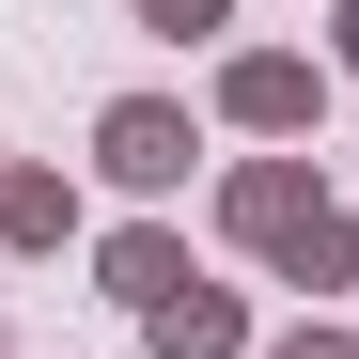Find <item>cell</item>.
I'll return each mask as SVG.
<instances>
[{
  "label": "cell",
  "instance_id": "obj_1",
  "mask_svg": "<svg viewBox=\"0 0 359 359\" xmlns=\"http://www.w3.org/2000/svg\"><path fill=\"white\" fill-rule=\"evenodd\" d=\"M188 156H203L188 94H109V109H94V188H126V203H172V188H188Z\"/></svg>",
  "mask_w": 359,
  "mask_h": 359
},
{
  "label": "cell",
  "instance_id": "obj_2",
  "mask_svg": "<svg viewBox=\"0 0 359 359\" xmlns=\"http://www.w3.org/2000/svg\"><path fill=\"white\" fill-rule=\"evenodd\" d=\"M219 126L234 141H313L328 126V63L313 47H219Z\"/></svg>",
  "mask_w": 359,
  "mask_h": 359
},
{
  "label": "cell",
  "instance_id": "obj_3",
  "mask_svg": "<svg viewBox=\"0 0 359 359\" xmlns=\"http://www.w3.org/2000/svg\"><path fill=\"white\" fill-rule=\"evenodd\" d=\"M313 203H328V188H313V156H297V141H266V156L219 172V234H234V250H266V266L297 250V219H313Z\"/></svg>",
  "mask_w": 359,
  "mask_h": 359
},
{
  "label": "cell",
  "instance_id": "obj_4",
  "mask_svg": "<svg viewBox=\"0 0 359 359\" xmlns=\"http://www.w3.org/2000/svg\"><path fill=\"white\" fill-rule=\"evenodd\" d=\"M141 344H156V359H250L266 328H250V297H234V281H188V297H156V313H141Z\"/></svg>",
  "mask_w": 359,
  "mask_h": 359
},
{
  "label": "cell",
  "instance_id": "obj_5",
  "mask_svg": "<svg viewBox=\"0 0 359 359\" xmlns=\"http://www.w3.org/2000/svg\"><path fill=\"white\" fill-rule=\"evenodd\" d=\"M94 281L126 297V313H156V297H188L203 266H188V234H172V219H126V234H94Z\"/></svg>",
  "mask_w": 359,
  "mask_h": 359
},
{
  "label": "cell",
  "instance_id": "obj_6",
  "mask_svg": "<svg viewBox=\"0 0 359 359\" xmlns=\"http://www.w3.org/2000/svg\"><path fill=\"white\" fill-rule=\"evenodd\" d=\"M0 250H79V172L0 156Z\"/></svg>",
  "mask_w": 359,
  "mask_h": 359
},
{
  "label": "cell",
  "instance_id": "obj_7",
  "mask_svg": "<svg viewBox=\"0 0 359 359\" xmlns=\"http://www.w3.org/2000/svg\"><path fill=\"white\" fill-rule=\"evenodd\" d=\"M281 281H297V297H344V281H359V219L313 203V219H297V250H281Z\"/></svg>",
  "mask_w": 359,
  "mask_h": 359
},
{
  "label": "cell",
  "instance_id": "obj_8",
  "mask_svg": "<svg viewBox=\"0 0 359 359\" xmlns=\"http://www.w3.org/2000/svg\"><path fill=\"white\" fill-rule=\"evenodd\" d=\"M141 32H172V47H203V32H234V0H126Z\"/></svg>",
  "mask_w": 359,
  "mask_h": 359
},
{
  "label": "cell",
  "instance_id": "obj_9",
  "mask_svg": "<svg viewBox=\"0 0 359 359\" xmlns=\"http://www.w3.org/2000/svg\"><path fill=\"white\" fill-rule=\"evenodd\" d=\"M250 359H359V328H328V313H297V328H266Z\"/></svg>",
  "mask_w": 359,
  "mask_h": 359
},
{
  "label": "cell",
  "instance_id": "obj_10",
  "mask_svg": "<svg viewBox=\"0 0 359 359\" xmlns=\"http://www.w3.org/2000/svg\"><path fill=\"white\" fill-rule=\"evenodd\" d=\"M328 79H359V0H344V16H328Z\"/></svg>",
  "mask_w": 359,
  "mask_h": 359
}]
</instances>
